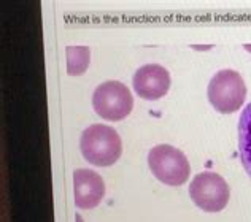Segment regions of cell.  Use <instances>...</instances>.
<instances>
[{
  "instance_id": "6da1fadb",
  "label": "cell",
  "mask_w": 251,
  "mask_h": 222,
  "mask_svg": "<svg viewBox=\"0 0 251 222\" xmlns=\"http://www.w3.org/2000/svg\"><path fill=\"white\" fill-rule=\"evenodd\" d=\"M81 154L92 165L110 167L121 157L123 141L113 127L105 124H94L81 133Z\"/></svg>"
},
{
  "instance_id": "7a4b0ae2",
  "label": "cell",
  "mask_w": 251,
  "mask_h": 222,
  "mask_svg": "<svg viewBox=\"0 0 251 222\" xmlns=\"http://www.w3.org/2000/svg\"><path fill=\"white\" fill-rule=\"evenodd\" d=\"M208 100L216 111L230 114L239 110L247 97V86L235 70H220L208 83Z\"/></svg>"
},
{
  "instance_id": "3957f363",
  "label": "cell",
  "mask_w": 251,
  "mask_h": 222,
  "mask_svg": "<svg viewBox=\"0 0 251 222\" xmlns=\"http://www.w3.org/2000/svg\"><path fill=\"white\" fill-rule=\"evenodd\" d=\"M148 165L157 179L167 186H181L191 173L189 160L170 145L154 146L148 154Z\"/></svg>"
},
{
  "instance_id": "277c9868",
  "label": "cell",
  "mask_w": 251,
  "mask_h": 222,
  "mask_svg": "<svg viewBox=\"0 0 251 222\" xmlns=\"http://www.w3.org/2000/svg\"><path fill=\"white\" fill-rule=\"evenodd\" d=\"M96 113L107 121H123L134 108V97L129 88L120 81H105L92 95Z\"/></svg>"
},
{
  "instance_id": "5b68a950",
  "label": "cell",
  "mask_w": 251,
  "mask_h": 222,
  "mask_svg": "<svg viewBox=\"0 0 251 222\" xmlns=\"http://www.w3.org/2000/svg\"><path fill=\"white\" fill-rule=\"evenodd\" d=\"M193 201L207 213H218L226 208L230 191L229 184L221 175L215 172H202L194 176L189 186Z\"/></svg>"
},
{
  "instance_id": "8992f818",
  "label": "cell",
  "mask_w": 251,
  "mask_h": 222,
  "mask_svg": "<svg viewBox=\"0 0 251 222\" xmlns=\"http://www.w3.org/2000/svg\"><path fill=\"white\" fill-rule=\"evenodd\" d=\"M134 89L145 100H157L170 89V75L159 64H148L140 67L134 75Z\"/></svg>"
},
{
  "instance_id": "52a82bcc",
  "label": "cell",
  "mask_w": 251,
  "mask_h": 222,
  "mask_svg": "<svg viewBox=\"0 0 251 222\" xmlns=\"http://www.w3.org/2000/svg\"><path fill=\"white\" fill-rule=\"evenodd\" d=\"M75 205L81 210H92L102 201L105 182L102 176L92 170L78 168L74 172Z\"/></svg>"
},
{
  "instance_id": "ba28073f",
  "label": "cell",
  "mask_w": 251,
  "mask_h": 222,
  "mask_svg": "<svg viewBox=\"0 0 251 222\" xmlns=\"http://www.w3.org/2000/svg\"><path fill=\"white\" fill-rule=\"evenodd\" d=\"M239 153L243 168L251 178V103L243 110L239 121Z\"/></svg>"
},
{
  "instance_id": "9c48e42d",
  "label": "cell",
  "mask_w": 251,
  "mask_h": 222,
  "mask_svg": "<svg viewBox=\"0 0 251 222\" xmlns=\"http://www.w3.org/2000/svg\"><path fill=\"white\" fill-rule=\"evenodd\" d=\"M67 73L70 76L83 75L89 67L91 49L88 46H67Z\"/></svg>"
},
{
  "instance_id": "30bf717a",
  "label": "cell",
  "mask_w": 251,
  "mask_h": 222,
  "mask_svg": "<svg viewBox=\"0 0 251 222\" xmlns=\"http://www.w3.org/2000/svg\"><path fill=\"white\" fill-rule=\"evenodd\" d=\"M245 48H247L248 51H251V46H250V44H245Z\"/></svg>"
}]
</instances>
